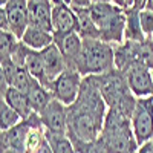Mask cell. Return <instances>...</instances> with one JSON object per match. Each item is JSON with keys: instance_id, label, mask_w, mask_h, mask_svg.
I'll return each instance as SVG.
<instances>
[{"instance_id": "cell-1", "label": "cell", "mask_w": 153, "mask_h": 153, "mask_svg": "<svg viewBox=\"0 0 153 153\" xmlns=\"http://www.w3.org/2000/svg\"><path fill=\"white\" fill-rule=\"evenodd\" d=\"M106 101L101 95L97 80H83L76 101L68 107V135L84 141L97 139L101 133L106 118Z\"/></svg>"}, {"instance_id": "cell-2", "label": "cell", "mask_w": 153, "mask_h": 153, "mask_svg": "<svg viewBox=\"0 0 153 153\" xmlns=\"http://www.w3.org/2000/svg\"><path fill=\"white\" fill-rule=\"evenodd\" d=\"M98 139L109 153H136L139 146L132 129L130 117L115 109L107 110Z\"/></svg>"}, {"instance_id": "cell-3", "label": "cell", "mask_w": 153, "mask_h": 153, "mask_svg": "<svg viewBox=\"0 0 153 153\" xmlns=\"http://www.w3.org/2000/svg\"><path fill=\"white\" fill-rule=\"evenodd\" d=\"M95 80H97L98 89H100L101 95H103L106 104L109 106V109L120 110L126 115H129V117H132L136 100L133 98V94L129 89L126 75L110 71L107 74L100 75Z\"/></svg>"}, {"instance_id": "cell-4", "label": "cell", "mask_w": 153, "mask_h": 153, "mask_svg": "<svg viewBox=\"0 0 153 153\" xmlns=\"http://www.w3.org/2000/svg\"><path fill=\"white\" fill-rule=\"evenodd\" d=\"M115 65V51L103 40H83V49L76 61V71L81 75H103Z\"/></svg>"}, {"instance_id": "cell-5", "label": "cell", "mask_w": 153, "mask_h": 153, "mask_svg": "<svg viewBox=\"0 0 153 153\" xmlns=\"http://www.w3.org/2000/svg\"><path fill=\"white\" fill-rule=\"evenodd\" d=\"M91 16L100 29L103 42H123L126 32V9L115 3H92L89 6Z\"/></svg>"}, {"instance_id": "cell-6", "label": "cell", "mask_w": 153, "mask_h": 153, "mask_svg": "<svg viewBox=\"0 0 153 153\" xmlns=\"http://www.w3.org/2000/svg\"><path fill=\"white\" fill-rule=\"evenodd\" d=\"M132 129L139 146L153 139V97H143L136 100L130 117Z\"/></svg>"}, {"instance_id": "cell-7", "label": "cell", "mask_w": 153, "mask_h": 153, "mask_svg": "<svg viewBox=\"0 0 153 153\" xmlns=\"http://www.w3.org/2000/svg\"><path fill=\"white\" fill-rule=\"evenodd\" d=\"M81 84H83L81 74L74 68H68L51 84V92H52L55 100H58L60 103L69 107L78 98L80 91H81Z\"/></svg>"}, {"instance_id": "cell-8", "label": "cell", "mask_w": 153, "mask_h": 153, "mask_svg": "<svg viewBox=\"0 0 153 153\" xmlns=\"http://www.w3.org/2000/svg\"><path fill=\"white\" fill-rule=\"evenodd\" d=\"M37 115H38V118H40L46 132L57 133V135H68V130H69L68 106L60 103L58 100L54 98L40 113H37Z\"/></svg>"}, {"instance_id": "cell-9", "label": "cell", "mask_w": 153, "mask_h": 153, "mask_svg": "<svg viewBox=\"0 0 153 153\" xmlns=\"http://www.w3.org/2000/svg\"><path fill=\"white\" fill-rule=\"evenodd\" d=\"M147 63H136L126 69V80L132 94L138 98L153 97V74Z\"/></svg>"}, {"instance_id": "cell-10", "label": "cell", "mask_w": 153, "mask_h": 153, "mask_svg": "<svg viewBox=\"0 0 153 153\" xmlns=\"http://www.w3.org/2000/svg\"><path fill=\"white\" fill-rule=\"evenodd\" d=\"M2 11L6 17L8 28L19 40L29 26V14H28V0H8L2 6Z\"/></svg>"}, {"instance_id": "cell-11", "label": "cell", "mask_w": 153, "mask_h": 153, "mask_svg": "<svg viewBox=\"0 0 153 153\" xmlns=\"http://www.w3.org/2000/svg\"><path fill=\"white\" fill-rule=\"evenodd\" d=\"M52 32L54 35H65L78 32V19L71 5L57 3L52 9Z\"/></svg>"}, {"instance_id": "cell-12", "label": "cell", "mask_w": 153, "mask_h": 153, "mask_svg": "<svg viewBox=\"0 0 153 153\" xmlns=\"http://www.w3.org/2000/svg\"><path fill=\"white\" fill-rule=\"evenodd\" d=\"M52 0H28L29 26L42 28L52 32Z\"/></svg>"}, {"instance_id": "cell-13", "label": "cell", "mask_w": 153, "mask_h": 153, "mask_svg": "<svg viewBox=\"0 0 153 153\" xmlns=\"http://www.w3.org/2000/svg\"><path fill=\"white\" fill-rule=\"evenodd\" d=\"M54 43L66 58L68 68L76 69V61L80 58L83 49V38L78 32H71L65 35H54Z\"/></svg>"}, {"instance_id": "cell-14", "label": "cell", "mask_w": 153, "mask_h": 153, "mask_svg": "<svg viewBox=\"0 0 153 153\" xmlns=\"http://www.w3.org/2000/svg\"><path fill=\"white\" fill-rule=\"evenodd\" d=\"M40 52H42V58H43V63H45L48 87L51 89V84L54 83V80L60 74H63L68 69V63H66V58L63 57V54L60 52V49L57 48L55 43L45 48Z\"/></svg>"}, {"instance_id": "cell-15", "label": "cell", "mask_w": 153, "mask_h": 153, "mask_svg": "<svg viewBox=\"0 0 153 153\" xmlns=\"http://www.w3.org/2000/svg\"><path fill=\"white\" fill-rule=\"evenodd\" d=\"M2 100L6 101V103L20 115L22 120H29L34 115V110H32V106L29 103L28 95L22 91H19V89H16V87L8 86L5 91H2Z\"/></svg>"}, {"instance_id": "cell-16", "label": "cell", "mask_w": 153, "mask_h": 153, "mask_svg": "<svg viewBox=\"0 0 153 153\" xmlns=\"http://www.w3.org/2000/svg\"><path fill=\"white\" fill-rule=\"evenodd\" d=\"M20 42L25 46H28L29 49L43 51L45 48H48L54 43V34L46 31V29H42V28L28 26Z\"/></svg>"}, {"instance_id": "cell-17", "label": "cell", "mask_w": 153, "mask_h": 153, "mask_svg": "<svg viewBox=\"0 0 153 153\" xmlns=\"http://www.w3.org/2000/svg\"><path fill=\"white\" fill-rule=\"evenodd\" d=\"M72 8L76 14V19H78V34L81 35L83 40H87V38H91V40H101L100 29L97 28L89 8H75V6Z\"/></svg>"}, {"instance_id": "cell-18", "label": "cell", "mask_w": 153, "mask_h": 153, "mask_svg": "<svg viewBox=\"0 0 153 153\" xmlns=\"http://www.w3.org/2000/svg\"><path fill=\"white\" fill-rule=\"evenodd\" d=\"M26 95L29 98V103L32 106L34 113H40L51 101L54 100V95H52V92H51V89L43 86L38 80L32 84V87L26 92Z\"/></svg>"}, {"instance_id": "cell-19", "label": "cell", "mask_w": 153, "mask_h": 153, "mask_svg": "<svg viewBox=\"0 0 153 153\" xmlns=\"http://www.w3.org/2000/svg\"><path fill=\"white\" fill-rule=\"evenodd\" d=\"M124 38L129 42L143 43L146 40V35L141 28V22H139V11L136 9H126V32Z\"/></svg>"}, {"instance_id": "cell-20", "label": "cell", "mask_w": 153, "mask_h": 153, "mask_svg": "<svg viewBox=\"0 0 153 153\" xmlns=\"http://www.w3.org/2000/svg\"><path fill=\"white\" fill-rule=\"evenodd\" d=\"M25 68L29 71V74L34 76L35 80H38L43 86L48 87V80H46V72H45V63L42 58L40 51H34L28 48L26 58H25ZM49 89V87H48Z\"/></svg>"}, {"instance_id": "cell-21", "label": "cell", "mask_w": 153, "mask_h": 153, "mask_svg": "<svg viewBox=\"0 0 153 153\" xmlns=\"http://www.w3.org/2000/svg\"><path fill=\"white\" fill-rule=\"evenodd\" d=\"M46 139L52 153H76L69 135H57L46 132Z\"/></svg>"}, {"instance_id": "cell-22", "label": "cell", "mask_w": 153, "mask_h": 153, "mask_svg": "<svg viewBox=\"0 0 153 153\" xmlns=\"http://www.w3.org/2000/svg\"><path fill=\"white\" fill-rule=\"evenodd\" d=\"M0 113H2V121H0L2 132L12 129V127H16L17 124H20L23 121L20 115L3 100H2V104H0Z\"/></svg>"}, {"instance_id": "cell-23", "label": "cell", "mask_w": 153, "mask_h": 153, "mask_svg": "<svg viewBox=\"0 0 153 153\" xmlns=\"http://www.w3.org/2000/svg\"><path fill=\"white\" fill-rule=\"evenodd\" d=\"M19 43L20 40L11 31H2V34H0V57L2 58L12 57Z\"/></svg>"}, {"instance_id": "cell-24", "label": "cell", "mask_w": 153, "mask_h": 153, "mask_svg": "<svg viewBox=\"0 0 153 153\" xmlns=\"http://www.w3.org/2000/svg\"><path fill=\"white\" fill-rule=\"evenodd\" d=\"M71 139L74 143L76 153H109L98 138L92 139V141H84V139H78V138H71Z\"/></svg>"}, {"instance_id": "cell-25", "label": "cell", "mask_w": 153, "mask_h": 153, "mask_svg": "<svg viewBox=\"0 0 153 153\" xmlns=\"http://www.w3.org/2000/svg\"><path fill=\"white\" fill-rule=\"evenodd\" d=\"M139 22L146 37H153V12L149 9L139 11Z\"/></svg>"}, {"instance_id": "cell-26", "label": "cell", "mask_w": 153, "mask_h": 153, "mask_svg": "<svg viewBox=\"0 0 153 153\" xmlns=\"http://www.w3.org/2000/svg\"><path fill=\"white\" fill-rule=\"evenodd\" d=\"M92 5V0H71V6L75 8H89Z\"/></svg>"}, {"instance_id": "cell-27", "label": "cell", "mask_w": 153, "mask_h": 153, "mask_svg": "<svg viewBox=\"0 0 153 153\" xmlns=\"http://www.w3.org/2000/svg\"><path fill=\"white\" fill-rule=\"evenodd\" d=\"M136 153H153V143L149 141V143H146L143 146H139V149H138Z\"/></svg>"}, {"instance_id": "cell-28", "label": "cell", "mask_w": 153, "mask_h": 153, "mask_svg": "<svg viewBox=\"0 0 153 153\" xmlns=\"http://www.w3.org/2000/svg\"><path fill=\"white\" fill-rule=\"evenodd\" d=\"M115 5L121 6L123 9H130L133 6V0H115Z\"/></svg>"}, {"instance_id": "cell-29", "label": "cell", "mask_w": 153, "mask_h": 153, "mask_svg": "<svg viewBox=\"0 0 153 153\" xmlns=\"http://www.w3.org/2000/svg\"><path fill=\"white\" fill-rule=\"evenodd\" d=\"M144 9H149L153 12V0H146V3H144Z\"/></svg>"}, {"instance_id": "cell-30", "label": "cell", "mask_w": 153, "mask_h": 153, "mask_svg": "<svg viewBox=\"0 0 153 153\" xmlns=\"http://www.w3.org/2000/svg\"><path fill=\"white\" fill-rule=\"evenodd\" d=\"M92 3H115V0H92Z\"/></svg>"}, {"instance_id": "cell-31", "label": "cell", "mask_w": 153, "mask_h": 153, "mask_svg": "<svg viewBox=\"0 0 153 153\" xmlns=\"http://www.w3.org/2000/svg\"><path fill=\"white\" fill-rule=\"evenodd\" d=\"M52 3L54 5H57V3H68V5H71V0H52Z\"/></svg>"}, {"instance_id": "cell-32", "label": "cell", "mask_w": 153, "mask_h": 153, "mask_svg": "<svg viewBox=\"0 0 153 153\" xmlns=\"http://www.w3.org/2000/svg\"><path fill=\"white\" fill-rule=\"evenodd\" d=\"M6 2H8V0H0V3H2V6H3V5H5Z\"/></svg>"}, {"instance_id": "cell-33", "label": "cell", "mask_w": 153, "mask_h": 153, "mask_svg": "<svg viewBox=\"0 0 153 153\" xmlns=\"http://www.w3.org/2000/svg\"><path fill=\"white\" fill-rule=\"evenodd\" d=\"M152 68H153V66H152ZM152 74H153V71H152Z\"/></svg>"}, {"instance_id": "cell-34", "label": "cell", "mask_w": 153, "mask_h": 153, "mask_svg": "<svg viewBox=\"0 0 153 153\" xmlns=\"http://www.w3.org/2000/svg\"><path fill=\"white\" fill-rule=\"evenodd\" d=\"M152 143H153V139H152Z\"/></svg>"}]
</instances>
